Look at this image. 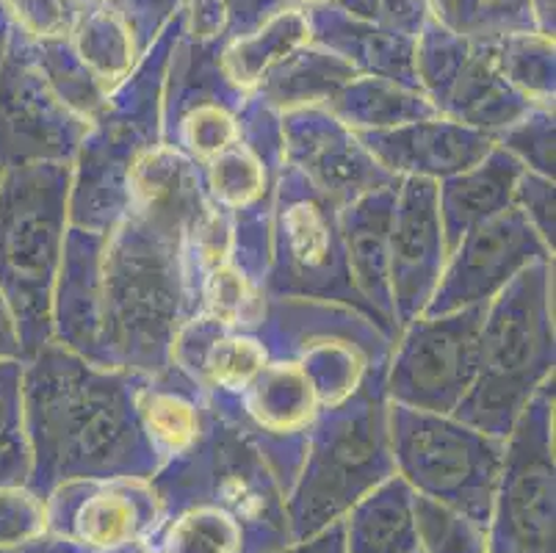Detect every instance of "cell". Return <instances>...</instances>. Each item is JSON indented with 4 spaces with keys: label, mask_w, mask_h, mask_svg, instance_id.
<instances>
[{
    "label": "cell",
    "mask_w": 556,
    "mask_h": 553,
    "mask_svg": "<svg viewBox=\"0 0 556 553\" xmlns=\"http://www.w3.org/2000/svg\"><path fill=\"white\" fill-rule=\"evenodd\" d=\"M189 318L178 247L139 216L125 213L105 232L67 227L53 341L98 365L159 374Z\"/></svg>",
    "instance_id": "1"
},
{
    "label": "cell",
    "mask_w": 556,
    "mask_h": 553,
    "mask_svg": "<svg viewBox=\"0 0 556 553\" xmlns=\"http://www.w3.org/2000/svg\"><path fill=\"white\" fill-rule=\"evenodd\" d=\"M141 374L80 357L59 341L23 360L28 487L48 499L64 481L144 479L161 468L136 410Z\"/></svg>",
    "instance_id": "2"
},
{
    "label": "cell",
    "mask_w": 556,
    "mask_h": 553,
    "mask_svg": "<svg viewBox=\"0 0 556 553\" xmlns=\"http://www.w3.org/2000/svg\"><path fill=\"white\" fill-rule=\"evenodd\" d=\"M386 374H371L346 399L318 410L302 468L286 495L291 542L343 520L363 495L396 476Z\"/></svg>",
    "instance_id": "3"
},
{
    "label": "cell",
    "mask_w": 556,
    "mask_h": 553,
    "mask_svg": "<svg viewBox=\"0 0 556 553\" xmlns=\"http://www.w3.org/2000/svg\"><path fill=\"white\" fill-rule=\"evenodd\" d=\"M554 261L520 272L484 307L477 377L454 415L507 440L534 393L554 379Z\"/></svg>",
    "instance_id": "4"
},
{
    "label": "cell",
    "mask_w": 556,
    "mask_h": 553,
    "mask_svg": "<svg viewBox=\"0 0 556 553\" xmlns=\"http://www.w3.org/2000/svg\"><path fill=\"white\" fill-rule=\"evenodd\" d=\"M180 23L139 55L136 67L109 91L105 109L89 125L73 161L70 225L105 232L128 213L130 177L161 144V95Z\"/></svg>",
    "instance_id": "5"
},
{
    "label": "cell",
    "mask_w": 556,
    "mask_h": 553,
    "mask_svg": "<svg viewBox=\"0 0 556 553\" xmlns=\"http://www.w3.org/2000/svg\"><path fill=\"white\" fill-rule=\"evenodd\" d=\"M73 164L14 166L0 177V293L25 357L53 341V293L70 227Z\"/></svg>",
    "instance_id": "6"
},
{
    "label": "cell",
    "mask_w": 556,
    "mask_h": 553,
    "mask_svg": "<svg viewBox=\"0 0 556 553\" xmlns=\"http://www.w3.org/2000/svg\"><path fill=\"white\" fill-rule=\"evenodd\" d=\"M150 487L161 517L208 504L244 531V553H277L291 545L286 495L250 440L214 413L202 438L155 470Z\"/></svg>",
    "instance_id": "7"
},
{
    "label": "cell",
    "mask_w": 556,
    "mask_h": 553,
    "mask_svg": "<svg viewBox=\"0 0 556 553\" xmlns=\"http://www.w3.org/2000/svg\"><path fill=\"white\" fill-rule=\"evenodd\" d=\"M255 335L269 360L296 365L311 379L321 407L346 399L391 363V335L349 304L266 297Z\"/></svg>",
    "instance_id": "8"
},
{
    "label": "cell",
    "mask_w": 556,
    "mask_h": 553,
    "mask_svg": "<svg viewBox=\"0 0 556 553\" xmlns=\"http://www.w3.org/2000/svg\"><path fill=\"white\" fill-rule=\"evenodd\" d=\"M391 451L396 476L413 493L452 506L488 529L507 440L484 435L457 415L391 404Z\"/></svg>",
    "instance_id": "9"
},
{
    "label": "cell",
    "mask_w": 556,
    "mask_h": 553,
    "mask_svg": "<svg viewBox=\"0 0 556 553\" xmlns=\"http://www.w3.org/2000/svg\"><path fill=\"white\" fill-rule=\"evenodd\" d=\"M282 166L280 111L257 95H250L241 111L239 139L202 164L211 202L230 213V263L263 291L271 263V219Z\"/></svg>",
    "instance_id": "10"
},
{
    "label": "cell",
    "mask_w": 556,
    "mask_h": 553,
    "mask_svg": "<svg viewBox=\"0 0 556 553\" xmlns=\"http://www.w3.org/2000/svg\"><path fill=\"white\" fill-rule=\"evenodd\" d=\"M266 297L349 304L377 322L349 274L341 208L288 164L275 191Z\"/></svg>",
    "instance_id": "11"
},
{
    "label": "cell",
    "mask_w": 556,
    "mask_h": 553,
    "mask_svg": "<svg viewBox=\"0 0 556 553\" xmlns=\"http://www.w3.org/2000/svg\"><path fill=\"white\" fill-rule=\"evenodd\" d=\"M554 379L515 420L488 520V553H554Z\"/></svg>",
    "instance_id": "12"
},
{
    "label": "cell",
    "mask_w": 556,
    "mask_h": 553,
    "mask_svg": "<svg viewBox=\"0 0 556 553\" xmlns=\"http://www.w3.org/2000/svg\"><path fill=\"white\" fill-rule=\"evenodd\" d=\"M250 95L222 67V39H178L161 95V144L202 166L239 139Z\"/></svg>",
    "instance_id": "13"
},
{
    "label": "cell",
    "mask_w": 556,
    "mask_h": 553,
    "mask_svg": "<svg viewBox=\"0 0 556 553\" xmlns=\"http://www.w3.org/2000/svg\"><path fill=\"white\" fill-rule=\"evenodd\" d=\"M484 307L418 316L399 329L386 374L388 402L454 415L477 377Z\"/></svg>",
    "instance_id": "14"
},
{
    "label": "cell",
    "mask_w": 556,
    "mask_h": 553,
    "mask_svg": "<svg viewBox=\"0 0 556 553\" xmlns=\"http://www.w3.org/2000/svg\"><path fill=\"white\" fill-rule=\"evenodd\" d=\"M205 395L211 410L250 440L275 474L282 495H288L305 460L311 426L321 410L311 379L296 365L269 360L239 393Z\"/></svg>",
    "instance_id": "15"
},
{
    "label": "cell",
    "mask_w": 556,
    "mask_h": 553,
    "mask_svg": "<svg viewBox=\"0 0 556 553\" xmlns=\"http://www.w3.org/2000/svg\"><path fill=\"white\" fill-rule=\"evenodd\" d=\"M89 125L64 109L14 28L0 67V177L14 166L73 164Z\"/></svg>",
    "instance_id": "16"
},
{
    "label": "cell",
    "mask_w": 556,
    "mask_h": 553,
    "mask_svg": "<svg viewBox=\"0 0 556 553\" xmlns=\"http://www.w3.org/2000/svg\"><path fill=\"white\" fill-rule=\"evenodd\" d=\"M48 531L86 553H119L150 540L161 524V504L144 479H75L45 499Z\"/></svg>",
    "instance_id": "17"
},
{
    "label": "cell",
    "mask_w": 556,
    "mask_h": 553,
    "mask_svg": "<svg viewBox=\"0 0 556 553\" xmlns=\"http://www.w3.org/2000/svg\"><path fill=\"white\" fill-rule=\"evenodd\" d=\"M545 261H554V252L515 208H507L459 238L457 247L448 252L424 316H443L473 304H488L520 272Z\"/></svg>",
    "instance_id": "18"
},
{
    "label": "cell",
    "mask_w": 556,
    "mask_h": 553,
    "mask_svg": "<svg viewBox=\"0 0 556 553\" xmlns=\"http://www.w3.org/2000/svg\"><path fill=\"white\" fill-rule=\"evenodd\" d=\"M286 164L316 186L338 208L377 189L399 186V177L382 169L361 136L332 111L307 105L280 114Z\"/></svg>",
    "instance_id": "19"
},
{
    "label": "cell",
    "mask_w": 556,
    "mask_h": 553,
    "mask_svg": "<svg viewBox=\"0 0 556 553\" xmlns=\"http://www.w3.org/2000/svg\"><path fill=\"white\" fill-rule=\"evenodd\" d=\"M446 257V236L438 213V183L402 177L388 236V280L399 329L424 316Z\"/></svg>",
    "instance_id": "20"
},
{
    "label": "cell",
    "mask_w": 556,
    "mask_h": 553,
    "mask_svg": "<svg viewBox=\"0 0 556 553\" xmlns=\"http://www.w3.org/2000/svg\"><path fill=\"white\" fill-rule=\"evenodd\" d=\"M361 141L393 177H424L441 183L493 150V139L448 116L407 122L391 130H363Z\"/></svg>",
    "instance_id": "21"
},
{
    "label": "cell",
    "mask_w": 556,
    "mask_h": 553,
    "mask_svg": "<svg viewBox=\"0 0 556 553\" xmlns=\"http://www.w3.org/2000/svg\"><path fill=\"white\" fill-rule=\"evenodd\" d=\"M208 208L211 197L202 180V166L184 152L159 144L134 169L128 213L175 247Z\"/></svg>",
    "instance_id": "22"
},
{
    "label": "cell",
    "mask_w": 556,
    "mask_h": 553,
    "mask_svg": "<svg viewBox=\"0 0 556 553\" xmlns=\"http://www.w3.org/2000/svg\"><path fill=\"white\" fill-rule=\"evenodd\" d=\"M266 363L269 352L255 332L225 327L202 313L191 316L172 343V365L205 393H239Z\"/></svg>",
    "instance_id": "23"
},
{
    "label": "cell",
    "mask_w": 556,
    "mask_h": 553,
    "mask_svg": "<svg viewBox=\"0 0 556 553\" xmlns=\"http://www.w3.org/2000/svg\"><path fill=\"white\" fill-rule=\"evenodd\" d=\"M396 189L399 186L368 191L341 208L343 250H346L352 282L377 316L379 327L386 329L393 341H396L399 327L393 316L391 280H388V236H391Z\"/></svg>",
    "instance_id": "24"
},
{
    "label": "cell",
    "mask_w": 556,
    "mask_h": 553,
    "mask_svg": "<svg viewBox=\"0 0 556 553\" xmlns=\"http://www.w3.org/2000/svg\"><path fill=\"white\" fill-rule=\"evenodd\" d=\"M136 410L161 465L189 451L214 418L205 390L178 365H166L159 374H141Z\"/></svg>",
    "instance_id": "25"
},
{
    "label": "cell",
    "mask_w": 556,
    "mask_h": 553,
    "mask_svg": "<svg viewBox=\"0 0 556 553\" xmlns=\"http://www.w3.org/2000/svg\"><path fill=\"white\" fill-rule=\"evenodd\" d=\"M307 23H311V42L336 53L357 75L391 78L418 89L416 64H413L416 39L377 28L341 9H313L307 12Z\"/></svg>",
    "instance_id": "26"
},
{
    "label": "cell",
    "mask_w": 556,
    "mask_h": 553,
    "mask_svg": "<svg viewBox=\"0 0 556 553\" xmlns=\"http://www.w3.org/2000/svg\"><path fill=\"white\" fill-rule=\"evenodd\" d=\"M523 166L493 144L479 164L438 183V213H441L446 250L452 252L465 232L513 208L515 183Z\"/></svg>",
    "instance_id": "27"
},
{
    "label": "cell",
    "mask_w": 556,
    "mask_h": 553,
    "mask_svg": "<svg viewBox=\"0 0 556 553\" xmlns=\"http://www.w3.org/2000/svg\"><path fill=\"white\" fill-rule=\"evenodd\" d=\"M532 109L534 105L507 84L495 64L493 42H471L463 67L438 105V114L482 130L493 139Z\"/></svg>",
    "instance_id": "28"
},
{
    "label": "cell",
    "mask_w": 556,
    "mask_h": 553,
    "mask_svg": "<svg viewBox=\"0 0 556 553\" xmlns=\"http://www.w3.org/2000/svg\"><path fill=\"white\" fill-rule=\"evenodd\" d=\"M346 553H413L418 551L413 490L402 476H391L346 512Z\"/></svg>",
    "instance_id": "29"
},
{
    "label": "cell",
    "mask_w": 556,
    "mask_h": 553,
    "mask_svg": "<svg viewBox=\"0 0 556 553\" xmlns=\"http://www.w3.org/2000/svg\"><path fill=\"white\" fill-rule=\"evenodd\" d=\"M357 78V73L346 61L338 59L330 50L307 42L296 53L288 55L282 64H277L266 78L255 86L252 95L271 105L275 111L286 114L307 105H321L327 109L338 91Z\"/></svg>",
    "instance_id": "30"
},
{
    "label": "cell",
    "mask_w": 556,
    "mask_h": 553,
    "mask_svg": "<svg viewBox=\"0 0 556 553\" xmlns=\"http://www.w3.org/2000/svg\"><path fill=\"white\" fill-rule=\"evenodd\" d=\"M327 111H332L355 134L391 130L407 122L438 116L421 89L391 78H377V75H357L349 80L330 100Z\"/></svg>",
    "instance_id": "31"
},
{
    "label": "cell",
    "mask_w": 556,
    "mask_h": 553,
    "mask_svg": "<svg viewBox=\"0 0 556 553\" xmlns=\"http://www.w3.org/2000/svg\"><path fill=\"white\" fill-rule=\"evenodd\" d=\"M311 42L305 9H282L275 17L247 30L244 37L222 42V67L241 89L255 91L266 73Z\"/></svg>",
    "instance_id": "32"
},
{
    "label": "cell",
    "mask_w": 556,
    "mask_h": 553,
    "mask_svg": "<svg viewBox=\"0 0 556 553\" xmlns=\"http://www.w3.org/2000/svg\"><path fill=\"white\" fill-rule=\"evenodd\" d=\"M75 53L86 67L98 75L105 89H114L139 61L134 34L128 23L114 7V0H100L92 7H84L73 34H70Z\"/></svg>",
    "instance_id": "33"
},
{
    "label": "cell",
    "mask_w": 556,
    "mask_h": 553,
    "mask_svg": "<svg viewBox=\"0 0 556 553\" xmlns=\"http://www.w3.org/2000/svg\"><path fill=\"white\" fill-rule=\"evenodd\" d=\"M31 45V59L42 73L45 84L50 86L55 98L62 100L64 109L73 111L78 120L92 125L105 109L109 89L98 80V75L86 67L80 55L75 53L73 42L67 39H28Z\"/></svg>",
    "instance_id": "34"
},
{
    "label": "cell",
    "mask_w": 556,
    "mask_h": 553,
    "mask_svg": "<svg viewBox=\"0 0 556 553\" xmlns=\"http://www.w3.org/2000/svg\"><path fill=\"white\" fill-rule=\"evenodd\" d=\"M144 545L150 553H244V531L227 512L197 504L161 517Z\"/></svg>",
    "instance_id": "35"
},
{
    "label": "cell",
    "mask_w": 556,
    "mask_h": 553,
    "mask_svg": "<svg viewBox=\"0 0 556 553\" xmlns=\"http://www.w3.org/2000/svg\"><path fill=\"white\" fill-rule=\"evenodd\" d=\"M495 64L534 109L554 111V42L540 30H515L493 39Z\"/></svg>",
    "instance_id": "36"
},
{
    "label": "cell",
    "mask_w": 556,
    "mask_h": 553,
    "mask_svg": "<svg viewBox=\"0 0 556 553\" xmlns=\"http://www.w3.org/2000/svg\"><path fill=\"white\" fill-rule=\"evenodd\" d=\"M263 307H266V291L247 280L230 261L205 277L197 299V313L216 318L225 327L250 329V332H255L261 324Z\"/></svg>",
    "instance_id": "37"
},
{
    "label": "cell",
    "mask_w": 556,
    "mask_h": 553,
    "mask_svg": "<svg viewBox=\"0 0 556 553\" xmlns=\"http://www.w3.org/2000/svg\"><path fill=\"white\" fill-rule=\"evenodd\" d=\"M413 517L421 553H488V529L441 501L413 493Z\"/></svg>",
    "instance_id": "38"
},
{
    "label": "cell",
    "mask_w": 556,
    "mask_h": 553,
    "mask_svg": "<svg viewBox=\"0 0 556 553\" xmlns=\"http://www.w3.org/2000/svg\"><path fill=\"white\" fill-rule=\"evenodd\" d=\"M23 360L0 363V487L28 485L31 451L23 429Z\"/></svg>",
    "instance_id": "39"
},
{
    "label": "cell",
    "mask_w": 556,
    "mask_h": 553,
    "mask_svg": "<svg viewBox=\"0 0 556 553\" xmlns=\"http://www.w3.org/2000/svg\"><path fill=\"white\" fill-rule=\"evenodd\" d=\"M556 120L551 109L526 111L518 122L493 136V144L513 155L526 172L554 177Z\"/></svg>",
    "instance_id": "40"
},
{
    "label": "cell",
    "mask_w": 556,
    "mask_h": 553,
    "mask_svg": "<svg viewBox=\"0 0 556 553\" xmlns=\"http://www.w3.org/2000/svg\"><path fill=\"white\" fill-rule=\"evenodd\" d=\"M12 14L14 28L25 37L39 39H67L78 23L84 7L75 0H3Z\"/></svg>",
    "instance_id": "41"
},
{
    "label": "cell",
    "mask_w": 556,
    "mask_h": 553,
    "mask_svg": "<svg viewBox=\"0 0 556 553\" xmlns=\"http://www.w3.org/2000/svg\"><path fill=\"white\" fill-rule=\"evenodd\" d=\"M48 531L45 499L28 485L0 487V548L34 540Z\"/></svg>",
    "instance_id": "42"
},
{
    "label": "cell",
    "mask_w": 556,
    "mask_h": 553,
    "mask_svg": "<svg viewBox=\"0 0 556 553\" xmlns=\"http://www.w3.org/2000/svg\"><path fill=\"white\" fill-rule=\"evenodd\" d=\"M513 208L532 227L543 243L554 252L556 241V186L554 177L538 175V172H520L515 183Z\"/></svg>",
    "instance_id": "43"
},
{
    "label": "cell",
    "mask_w": 556,
    "mask_h": 553,
    "mask_svg": "<svg viewBox=\"0 0 556 553\" xmlns=\"http://www.w3.org/2000/svg\"><path fill=\"white\" fill-rule=\"evenodd\" d=\"M277 553H346V545H343V524L338 520V524L327 526L318 535L307 537L302 542H291V545H286Z\"/></svg>",
    "instance_id": "44"
},
{
    "label": "cell",
    "mask_w": 556,
    "mask_h": 553,
    "mask_svg": "<svg viewBox=\"0 0 556 553\" xmlns=\"http://www.w3.org/2000/svg\"><path fill=\"white\" fill-rule=\"evenodd\" d=\"M9 360H25V352L23 341H20L17 318H14L7 297L0 293V363H9Z\"/></svg>",
    "instance_id": "45"
},
{
    "label": "cell",
    "mask_w": 556,
    "mask_h": 553,
    "mask_svg": "<svg viewBox=\"0 0 556 553\" xmlns=\"http://www.w3.org/2000/svg\"><path fill=\"white\" fill-rule=\"evenodd\" d=\"M0 553H86V551L84 548L75 545V542L53 535V531H45V535L34 537V540H25V542H17V545L0 548Z\"/></svg>",
    "instance_id": "46"
},
{
    "label": "cell",
    "mask_w": 556,
    "mask_h": 553,
    "mask_svg": "<svg viewBox=\"0 0 556 553\" xmlns=\"http://www.w3.org/2000/svg\"><path fill=\"white\" fill-rule=\"evenodd\" d=\"M12 14H9L7 3L0 0V67H3V59H7V50H9V39H12Z\"/></svg>",
    "instance_id": "47"
},
{
    "label": "cell",
    "mask_w": 556,
    "mask_h": 553,
    "mask_svg": "<svg viewBox=\"0 0 556 553\" xmlns=\"http://www.w3.org/2000/svg\"><path fill=\"white\" fill-rule=\"evenodd\" d=\"M119 553H150L148 545H139V548H130V551H119Z\"/></svg>",
    "instance_id": "48"
},
{
    "label": "cell",
    "mask_w": 556,
    "mask_h": 553,
    "mask_svg": "<svg viewBox=\"0 0 556 553\" xmlns=\"http://www.w3.org/2000/svg\"><path fill=\"white\" fill-rule=\"evenodd\" d=\"M413 553H421V551H413Z\"/></svg>",
    "instance_id": "49"
}]
</instances>
